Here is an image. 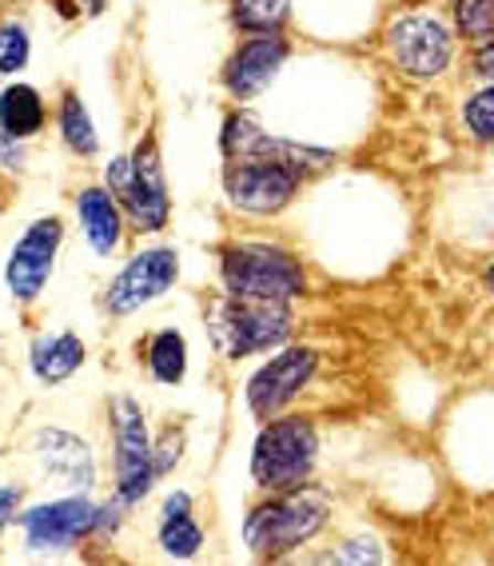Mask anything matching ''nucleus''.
<instances>
[{
    "label": "nucleus",
    "instance_id": "obj_1",
    "mask_svg": "<svg viewBox=\"0 0 494 566\" xmlns=\"http://www.w3.org/2000/svg\"><path fill=\"white\" fill-rule=\"evenodd\" d=\"M327 523H332V503L312 483L280 491V495H263L243 515V546L252 558L280 563V558H292L295 551L315 543L327 531Z\"/></svg>",
    "mask_w": 494,
    "mask_h": 566
},
{
    "label": "nucleus",
    "instance_id": "obj_2",
    "mask_svg": "<svg viewBox=\"0 0 494 566\" xmlns=\"http://www.w3.org/2000/svg\"><path fill=\"white\" fill-rule=\"evenodd\" d=\"M220 287L240 300L299 304L307 295V268L283 243L235 240L220 252Z\"/></svg>",
    "mask_w": 494,
    "mask_h": 566
},
{
    "label": "nucleus",
    "instance_id": "obj_3",
    "mask_svg": "<svg viewBox=\"0 0 494 566\" xmlns=\"http://www.w3.org/2000/svg\"><path fill=\"white\" fill-rule=\"evenodd\" d=\"M315 467H319V431L307 415L263 419L252 443V483L260 495L307 486L315 479Z\"/></svg>",
    "mask_w": 494,
    "mask_h": 566
},
{
    "label": "nucleus",
    "instance_id": "obj_4",
    "mask_svg": "<svg viewBox=\"0 0 494 566\" xmlns=\"http://www.w3.org/2000/svg\"><path fill=\"white\" fill-rule=\"evenodd\" d=\"M104 188L120 200L132 232L160 235L172 223V196L156 136H144L128 156H112V164H104Z\"/></svg>",
    "mask_w": 494,
    "mask_h": 566
},
{
    "label": "nucleus",
    "instance_id": "obj_5",
    "mask_svg": "<svg viewBox=\"0 0 494 566\" xmlns=\"http://www.w3.org/2000/svg\"><path fill=\"white\" fill-rule=\"evenodd\" d=\"M295 332V304L275 300H240L223 292L208 307V335L223 359H252L283 347Z\"/></svg>",
    "mask_w": 494,
    "mask_h": 566
},
{
    "label": "nucleus",
    "instance_id": "obj_6",
    "mask_svg": "<svg viewBox=\"0 0 494 566\" xmlns=\"http://www.w3.org/2000/svg\"><path fill=\"white\" fill-rule=\"evenodd\" d=\"M383 49L399 76L434 84L454 69L459 36H454L451 17H439V12H399L383 32Z\"/></svg>",
    "mask_w": 494,
    "mask_h": 566
},
{
    "label": "nucleus",
    "instance_id": "obj_7",
    "mask_svg": "<svg viewBox=\"0 0 494 566\" xmlns=\"http://www.w3.org/2000/svg\"><path fill=\"white\" fill-rule=\"evenodd\" d=\"M108 431L112 475H116L112 495L124 499L128 506H140L160 479H156V436H151L144 407L132 395L120 391L108 399Z\"/></svg>",
    "mask_w": 494,
    "mask_h": 566
},
{
    "label": "nucleus",
    "instance_id": "obj_8",
    "mask_svg": "<svg viewBox=\"0 0 494 566\" xmlns=\"http://www.w3.org/2000/svg\"><path fill=\"white\" fill-rule=\"evenodd\" d=\"M220 153L223 160H280L287 168H295L299 176H323L332 172L339 153L332 148H315V144H303V140H292V136H275L267 132L260 120H255L252 112L243 108H232L223 116V128H220Z\"/></svg>",
    "mask_w": 494,
    "mask_h": 566
},
{
    "label": "nucleus",
    "instance_id": "obj_9",
    "mask_svg": "<svg viewBox=\"0 0 494 566\" xmlns=\"http://www.w3.org/2000/svg\"><path fill=\"white\" fill-rule=\"evenodd\" d=\"M307 176L280 160H232L223 168V196L240 216H255V220H272V216L287 212L295 196L303 192Z\"/></svg>",
    "mask_w": 494,
    "mask_h": 566
},
{
    "label": "nucleus",
    "instance_id": "obj_10",
    "mask_svg": "<svg viewBox=\"0 0 494 566\" xmlns=\"http://www.w3.org/2000/svg\"><path fill=\"white\" fill-rule=\"evenodd\" d=\"M315 371H319V352L303 344H283L275 347L272 359H263L252 371L248 387H243V403L255 419H275L312 387Z\"/></svg>",
    "mask_w": 494,
    "mask_h": 566
},
{
    "label": "nucleus",
    "instance_id": "obj_11",
    "mask_svg": "<svg viewBox=\"0 0 494 566\" xmlns=\"http://www.w3.org/2000/svg\"><path fill=\"white\" fill-rule=\"evenodd\" d=\"M29 555H61L96 535V503L84 491H69L61 499L36 503L17 515Z\"/></svg>",
    "mask_w": 494,
    "mask_h": 566
},
{
    "label": "nucleus",
    "instance_id": "obj_12",
    "mask_svg": "<svg viewBox=\"0 0 494 566\" xmlns=\"http://www.w3.org/2000/svg\"><path fill=\"white\" fill-rule=\"evenodd\" d=\"M176 283H180V252L164 248V243L140 248L120 272L112 275L108 292H104V307H108V315L124 319V315H136L156 300H164Z\"/></svg>",
    "mask_w": 494,
    "mask_h": 566
},
{
    "label": "nucleus",
    "instance_id": "obj_13",
    "mask_svg": "<svg viewBox=\"0 0 494 566\" xmlns=\"http://www.w3.org/2000/svg\"><path fill=\"white\" fill-rule=\"evenodd\" d=\"M292 61V41L283 32H248L220 69L223 92L235 104H248L280 81V72Z\"/></svg>",
    "mask_w": 494,
    "mask_h": 566
},
{
    "label": "nucleus",
    "instance_id": "obj_14",
    "mask_svg": "<svg viewBox=\"0 0 494 566\" xmlns=\"http://www.w3.org/2000/svg\"><path fill=\"white\" fill-rule=\"evenodd\" d=\"M64 243V223L56 216H41L24 228V235L12 243L4 263V287L17 304H36L56 272V255Z\"/></svg>",
    "mask_w": 494,
    "mask_h": 566
},
{
    "label": "nucleus",
    "instance_id": "obj_15",
    "mask_svg": "<svg viewBox=\"0 0 494 566\" xmlns=\"http://www.w3.org/2000/svg\"><path fill=\"white\" fill-rule=\"evenodd\" d=\"M32 455L41 463V471L64 491H84L88 495L96 486V455H92L88 439L61 431V427H44L32 439Z\"/></svg>",
    "mask_w": 494,
    "mask_h": 566
},
{
    "label": "nucleus",
    "instance_id": "obj_16",
    "mask_svg": "<svg viewBox=\"0 0 494 566\" xmlns=\"http://www.w3.org/2000/svg\"><path fill=\"white\" fill-rule=\"evenodd\" d=\"M76 220H81V232L88 240V248L101 260L120 252L124 232H128V216H124L120 200L112 196V188L104 184H88L76 192Z\"/></svg>",
    "mask_w": 494,
    "mask_h": 566
},
{
    "label": "nucleus",
    "instance_id": "obj_17",
    "mask_svg": "<svg viewBox=\"0 0 494 566\" xmlns=\"http://www.w3.org/2000/svg\"><path fill=\"white\" fill-rule=\"evenodd\" d=\"M156 543L168 558L188 563L203 551V526L196 518V499L192 491H172L160 506V526H156Z\"/></svg>",
    "mask_w": 494,
    "mask_h": 566
},
{
    "label": "nucleus",
    "instance_id": "obj_18",
    "mask_svg": "<svg viewBox=\"0 0 494 566\" xmlns=\"http://www.w3.org/2000/svg\"><path fill=\"white\" fill-rule=\"evenodd\" d=\"M84 359H88V347L76 332H49L36 335L29 347V367L36 375V384L44 387H61L69 384L72 375L81 371Z\"/></svg>",
    "mask_w": 494,
    "mask_h": 566
},
{
    "label": "nucleus",
    "instance_id": "obj_19",
    "mask_svg": "<svg viewBox=\"0 0 494 566\" xmlns=\"http://www.w3.org/2000/svg\"><path fill=\"white\" fill-rule=\"evenodd\" d=\"M44 124H49V104H44L41 88H32L24 81L0 88V136L32 140L44 132Z\"/></svg>",
    "mask_w": 494,
    "mask_h": 566
},
{
    "label": "nucleus",
    "instance_id": "obj_20",
    "mask_svg": "<svg viewBox=\"0 0 494 566\" xmlns=\"http://www.w3.org/2000/svg\"><path fill=\"white\" fill-rule=\"evenodd\" d=\"M144 364H148V375L156 387H180L188 379V364H192L183 332H176V327L151 332L148 344H144Z\"/></svg>",
    "mask_w": 494,
    "mask_h": 566
},
{
    "label": "nucleus",
    "instance_id": "obj_21",
    "mask_svg": "<svg viewBox=\"0 0 494 566\" xmlns=\"http://www.w3.org/2000/svg\"><path fill=\"white\" fill-rule=\"evenodd\" d=\"M56 132H61L64 148H69L76 160H92V156L101 153V132H96L88 104H84L76 92H64L61 104H56Z\"/></svg>",
    "mask_w": 494,
    "mask_h": 566
},
{
    "label": "nucleus",
    "instance_id": "obj_22",
    "mask_svg": "<svg viewBox=\"0 0 494 566\" xmlns=\"http://www.w3.org/2000/svg\"><path fill=\"white\" fill-rule=\"evenodd\" d=\"M295 0H228V21L235 32H283Z\"/></svg>",
    "mask_w": 494,
    "mask_h": 566
},
{
    "label": "nucleus",
    "instance_id": "obj_23",
    "mask_svg": "<svg viewBox=\"0 0 494 566\" xmlns=\"http://www.w3.org/2000/svg\"><path fill=\"white\" fill-rule=\"evenodd\" d=\"M451 24L459 44H483L494 36V0H451Z\"/></svg>",
    "mask_w": 494,
    "mask_h": 566
},
{
    "label": "nucleus",
    "instance_id": "obj_24",
    "mask_svg": "<svg viewBox=\"0 0 494 566\" xmlns=\"http://www.w3.org/2000/svg\"><path fill=\"white\" fill-rule=\"evenodd\" d=\"M463 132L479 148H494V84H479L459 108Z\"/></svg>",
    "mask_w": 494,
    "mask_h": 566
},
{
    "label": "nucleus",
    "instance_id": "obj_25",
    "mask_svg": "<svg viewBox=\"0 0 494 566\" xmlns=\"http://www.w3.org/2000/svg\"><path fill=\"white\" fill-rule=\"evenodd\" d=\"M32 61V36L29 24L4 21L0 24V76H17Z\"/></svg>",
    "mask_w": 494,
    "mask_h": 566
},
{
    "label": "nucleus",
    "instance_id": "obj_26",
    "mask_svg": "<svg viewBox=\"0 0 494 566\" xmlns=\"http://www.w3.org/2000/svg\"><path fill=\"white\" fill-rule=\"evenodd\" d=\"M387 551L383 543L375 535H351L344 543L335 546L332 555H323V563H351V566H364V563H383Z\"/></svg>",
    "mask_w": 494,
    "mask_h": 566
},
{
    "label": "nucleus",
    "instance_id": "obj_27",
    "mask_svg": "<svg viewBox=\"0 0 494 566\" xmlns=\"http://www.w3.org/2000/svg\"><path fill=\"white\" fill-rule=\"evenodd\" d=\"M183 431L180 427H164L156 436V479H168L176 471V463L183 459Z\"/></svg>",
    "mask_w": 494,
    "mask_h": 566
},
{
    "label": "nucleus",
    "instance_id": "obj_28",
    "mask_svg": "<svg viewBox=\"0 0 494 566\" xmlns=\"http://www.w3.org/2000/svg\"><path fill=\"white\" fill-rule=\"evenodd\" d=\"M471 81L474 84H494V36L483 44H471Z\"/></svg>",
    "mask_w": 494,
    "mask_h": 566
},
{
    "label": "nucleus",
    "instance_id": "obj_29",
    "mask_svg": "<svg viewBox=\"0 0 494 566\" xmlns=\"http://www.w3.org/2000/svg\"><path fill=\"white\" fill-rule=\"evenodd\" d=\"M21 503H24V486H17V483L0 486V535L9 531V523H17Z\"/></svg>",
    "mask_w": 494,
    "mask_h": 566
},
{
    "label": "nucleus",
    "instance_id": "obj_30",
    "mask_svg": "<svg viewBox=\"0 0 494 566\" xmlns=\"http://www.w3.org/2000/svg\"><path fill=\"white\" fill-rule=\"evenodd\" d=\"M483 292L494 300V255L486 260V268H483Z\"/></svg>",
    "mask_w": 494,
    "mask_h": 566
},
{
    "label": "nucleus",
    "instance_id": "obj_31",
    "mask_svg": "<svg viewBox=\"0 0 494 566\" xmlns=\"http://www.w3.org/2000/svg\"><path fill=\"white\" fill-rule=\"evenodd\" d=\"M81 4H84V12H88V17H101L108 0H81Z\"/></svg>",
    "mask_w": 494,
    "mask_h": 566
}]
</instances>
